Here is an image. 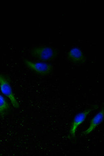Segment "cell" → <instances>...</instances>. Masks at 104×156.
<instances>
[{
	"label": "cell",
	"instance_id": "obj_2",
	"mask_svg": "<svg viewBox=\"0 0 104 156\" xmlns=\"http://www.w3.org/2000/svg\"><path fill=\"white\" fill-rule=\"evenodd\" d=\"M0 90L2 93L10 100L15 108H19V104L14 95L9 79L2 74H0Z\"/></svg>",
	"mask_w": 104,
	"mask_h": 156
},
{
	"label": "cell",
	"instance_id": "obj_1",
	"mask_svg": "<svg viewBox=\"0 0 104 156\" xmlns=\"http://www.w3.org/2000/svg\"><path fill=\"white\" fill-rule=\"evenodd\" d=\"M55 49L49 47H35L31 51V55L33 57L43 61H49L53 60L57 55Z\"/></svg>",
	"mask_w": 104,
	"mask_h": 156
},
{
	"label": "cell",
	"instance_id": "obj_6",
	"mask_svg": "<svg viewBox=\"0 0 104 156\" xmlns=\"http://www.w3.org/2000/svg\"><path fill=\"white\" fill-rule=\"evenodd\" d=\"M68 58L70 61L76 64H82L85 61L84 54L78 48L71 49L68 53Z\"/></svg>",
	"mask_w": 104,
	"mask_h": 156
},
{
	"label": "cell",
	"instance_id": "obj_4",
	"mask_svg": "<svg viewBox=\"0 0 104 156\" xmlns=\"http://www.w3.org/2000/svg\"><path fill=\"white\" fill-rule=\"evenodd\" d=\"M97 108L96 106L92 107L91 108L87 109L85 111L75 116L71 124V127L70 130V136L74 137L76 135V131L77 128L85 121L87 117L91 113L93 110Z\"/></svg>",
	"mask_w": 104,
	"mask_h": 156
},
{
	"label": "cell",
	"instance_id": "obj_7",
	"mask_svg": "<svg viewBox=\"0 0 104 156\" xmlns=\"http://www.w3.org/2000/svg\"><path fill=\"white\" fill-rule=\"evenodd\" d=\"M10 106L6 99L0 94V117H3L9 113Z\"/></svg>",
	"mask_w": 104,
	"mask_h": 156
},
{
	"label": "cell",
	"instance_id": "obj_5",
	"mask_svg": "<svg viewBox=\"0 0 104 156\" xmlns=\"http://www.w3.org/2000/svg\"><path fill=\"white\" fill-rule=\"evenodd\" d=\"M104 117V107H102L100 112L92 118L90 122L89 126L83 133V135H87L92 133L103 121Z\"/></svg>",
	"mask_w": 104,
	"mask_h": 156
},
{
	"label": "cell",
	"instance_id": "obj_3",
	"mask_svg": "<svg viewBox=\"0 0 104 156\" xmlns=\"http://www.w3.org/2000/svg\"><path fill=\"white\" fill-rule=\"evenodd\" d=\"M24 63L25 66L36 74L40 76H46L50 74L53 70V66L46 63L34 62L25 59Z\"/></svg>",
	"mask_w": 104,
	"mask_h": 156
}]
</instances>
